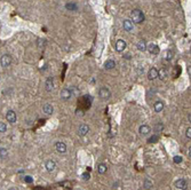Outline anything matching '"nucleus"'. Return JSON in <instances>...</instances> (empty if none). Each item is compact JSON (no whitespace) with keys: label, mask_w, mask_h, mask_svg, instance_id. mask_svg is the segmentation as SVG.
<instances>
[{"label":"nucleus","mask_w":191,"mask_h":190,"mask_svg":"<svg viewBox=\"0 0 191 190\" xmlns=\"http://www.w3.org/2000/svg\"><path fill=\"white\" fill-rule=\"evenodd\" d=\"M143 21H144V14H143V12L140 11V9H134L132 12V22L140 24Z\"/></svg>","instance_id":"1"},{"label":"nucleus","mask_w":191,"mask_h":190,"mask_svg":"<svg viewBox=\"0 0 191 190\" xmlns=\"http://www.w3.org/2000/svg\"><path fill=\"white\" fill-rule=\"evenodd\" d=\"M99 95H100V98L102 100L107 101V100H109L111 98V92H110V89L108 87H101L100 90H99Z\"/></svg>","instance_id":"2"},{"label":"nucleus","mask_w":191,"mask_h":190,"mask_svg":"<svg viewBox=\"0 0 191 190\" xmlns=\"http://www.w3.org/2000/svg\"><path fill=\"white\" fill-rule=\"evenodd\" d=\"M12 61H13L12 56H11L9 54H5V55H3L1 60H0V63H1V66H3V68H8V66L12 64Z\"/></svg>","instance_id":"3"},{"label":"nucleus","mask_w":191,"mask_h":190,"mask_svg":"<svg viewBox=\"0 0 191 190\" xmlns=\"http://www.w3.org/2000/svg\"><path fill=\"white\" fill-rule=\"evenodd\" d=\"M6 119H7L8 123L15 124L16 120H17V116H16L15 111H14V110H8V111L6 112Z\"/></svg>","instance_id":"4"},{"label":"nucleus","mask_w":191,"mask_h":190,"mask_svg":"<svg viewBox=\"0 0 191 190\" xmlns=\"http://www.w3.org/2000/svg\"><path fill=\"white\" fill-rule=\"evenodd\" d=\"M115 47H116V50H117L118 53H123V52L126 49L127 45H126V43H125L123 39H119V40H117V41H116Z\"/></svg>","instance_id":"5"},{"label":"nucleus","mask_w":191,"mask_h":190,"mask_svg":"<svg viewBox=\"0 0 191 190\" xmlns=\"http://www.w3.org/2000/svg\"><path fill=\"white\" fill-rule=\"evenodd\" d=\"M174 184H175L176 189H178V190H185L186 187H188V183H186V181H185L184 179H178V180H176Z\"/></svg>","instance_id":"6"},{"label":"nucleus","mask_w":191,"mask_h":190,"mask_svg":"<svg viewBox=\"0 0 191 190\" xmlns=\"http://www.w3.org/2000/svg\"><path fill=\"white\" fill-rule=\"evenodd\" d=\"M55 149L60 153H65L66 152V144L62 141H58V142L55 143Z\"/></svg>","instance_id":"7"},{"label":"nucleus","mask_w":191,"mask_h":190,"mask_svg":"<svg viewBox=\"0 0 191 190\" xmlns=\"http://www.w3.org/2000/svg\"><path fill=\"white\" fill-rule=\"evenodd\" d=\"M72 96V90L70 88H63L61 90V99L63 100H69Z\"/></svg>","instance_id":"8"},{"label":"nucleus","mask_w":191,"mask_h":190,"mask_svg":"<svg viewBox=\"0 0 191 190\" xmlns=\"http://www.w3.org/2000/svg\"><path fill=\"white\" fill-rule=\"evenodd\" d=\"M88 132H89V126L86 125V124H81V125L79 126V128H78V134H79L80 136L87 135Z\"/></svg>","instance_id":"9"},{"label":"nucleus","mask_w":191,"mask_h":190,"mask_svg":"<svg viewBox=\"0 0 191 190\" xmlns=\"http://www.w3.org/2000/svg\"><path fill=\"white\" fill-rule=\"evenodd\" d=\"M45 167L47 169V172H53L55 168H56V163L53 160V159H48L46 163H45Z\"/></svg>","instance_id":"10"},{"label":"nucleus","mask_w":191,"mask_h":190,"mask_svg":"<svg viewBox=\"0 0 191 190\" xmlns=\"http://www.w3.org/2000/svg\"><path fill=\"white\" fill-rule=\"evenodd\" d=\"M158 78V70L156 68H151L148 72V79L149 80H155Z\"/></svg>","instance_id":"11"},{"label":"nucleus","mask_w":191,"mask_h":190,"mask_svg":"<svg viewBox=\"0 0 191 190\" xmlns=\"http://www.w3.org/2000/svg\"><path fill=\"white\" fill-rule=\"evenodd\" d=\"M147 49H148L151 54H155V55L159 54V52H160V48H159L156 44H150L149 46H147Z\"/></svg>","instance_id":"12"},{"label":"nucleus","mask_w":191,"mask_h":190,"mask_svg":"<svg viewBox=\"0 0 191 190\" xmlns=\"http://www.w3.org/2000/svg\"><path fill=\"white\" fill-rule=\"evenodd\" d=\"M139 132H140L141 135L145 136V135H148V134L151 132V128H150V126H148V125H141L140 128H139Z\"/></svg>","instance_id":"13"},{"label":"nucleus","mask_w":191,"mask_h":190,"mask_svg":"<svg viewBox=\"0 0 191 190\" xmlns=\"http://www.w3.org/2000/svg\"><path fill=\"white\" fill-rule=\"evenodd\" d=\"M123 25H124L125 31H128V32H131V31L134 29V23H133L131 20H125Z\"/></svg>","instance_id":"14"},{"label":"nucleus","mask_w":191,"mask_h":190,"mask_svg":"<svg viewBox=\"0 0 191 190\" xmlns=\"http://www.w3.org/2000/svg\"><path fill=\"white\" fill-rule=\"evenodd\" d=\"M46 90L47 92H52L53 90V88H54V79H53V77H49L47 80H46Z\"/></svg>","instance_id":"15"},{"label":"nucleus","mask_w":191,"mask_h":190,"mask_svg":"<svg viewBox=\"0 0 191 190\" xmlns=\"http://www.w3.org/2000/svg\"><path fill=\"white\" fill-rule=\"evenodd\" d=\"M42 110H44V112H45L46 115H52V114L54 112V108H53V106H52L50 103H46V104L42 107Z\"/></svg>","instance_id":"16"},{"label":"nucleus","mask_w":191,"mask_h":190,"mask_svg":"<svg viewBox=\"0 0 191 190\" xmlns=\"http://www.w3.org/2000/svg\"><path fill=\"white\" fill-rule=\"evenodd\" d=\"M164 102L162 101H157L155 104H153V108H155V111L156 112H161L164 110Z\"/></svg>","instance_id":"17"},{"label":"nucleus","mask_w":191,"mask_h":190,"mask_svg":"<svg viewBox=\"0 0 191 190\" xmlns=\"http://www.w3.org/2000/svg\"><path fill=\"white\" fill-rule=\"evenodd\" d=\"M116 66V62L113 61V60H107V62L104 63V68L107 69V70H111V69H113Z\"/></svg>","instance_id":"18"},{"label":"nucleus","mask_w":191,"mask_h":190,"mask_svg":"<svg viewBox=\"0 0 191 190\" xmlns=\"http://www.w3.org/2000/svg\"><path fill=\"white\" fill-rule=\"evenodd\" d=\"M137 49L140 52H145L147 50V43L144 40H140L137 43Z\"/></svg>","instance_id":"19"},{"label":"nucleus","mask_w":191,"mask_h":190,"mask_svg":"<svg viewBox=\"0 0 191 190\" xmlns=\"http://www.w3.org/2000/svg\"><path fill=\"white\" fill-rule=\"evenodd\" d=\"M107 169H108V166H107L105 164H100V165L97 166V172H99L100 174H104V173L107 172Z\"/></svg>","instance_id":"20"},{"label":"nucleus","mask_w":191,"mask_h":190,"mask_svg":"<svg viewBox=\"0 0 191 190\" xmlns=\"http://www.w3.org/2000/svg\"><path fill=\"white\" fill-rule=\"evenodd\" d=\"M7 155H8V151H7V149L6 148H0V158H6L7 157Z\"/></svg>","instance_id":"21"},{"label":"nucleus","mask_w":191,"mask_h":190,"mask_svg":"<svg viewBox=\"0 0 191 190\" xmlns=\"http://www.w3.org/2000/svg\"><path fill=\"white\" fill-rule=\"evenodd\" d=\"M158 140H159V136L155 134V135H152V136H150L148 139V142L149 143H156V142H158Z\"/></svg>","instance_id":"22"},{"label":"nucleus","mask_w":191,"mask_h":190,"mask_svg":"<svg viewBox=\"0 0 191 190\" xmlns=\"http://www.w3.org/2000/svg\"><path fill=\"white\" fill-rule=\"evenodd\" d=\"M65 7H66V9H70V11H76V9H77V5H76V4H73V3L66 4V5H65Z\"/></svg>","instance_id":"23"},{"label":"nucleus","mask_w":191,"mask_h":190,"mask_svg":"<svg viewBox=\"0 0 191 190\" xmlns=\"http://www.w3.org/2000/svg\"><path fill=\"white\" fill-rule=\"evenodd\" d=\"M152 185H153V184H152V182H151L149 179H145V180H144V187H145V189H151Z\"/></svg>","instance_id":"24"},{"label":"nucleus","mask_w":191,"mask_h":190,"mask_svg":"<svg viewBox=\"0 0 191 190\" xmlns=\"http://www.w3.org/2000/svg\"><path fill=\"white\" fill-rule=\"evenodd\" d=\"M7 131V125L3 122H0V133H5Z\"/></svg>","instance_id":"25"},{"label":"nucleus","mask_w":191,"mask_h":190,"mask_svg":"<svg viewBox=\"0 0 191 190\" xmlns=\"http://www.w3.org/2000/svg\"><path fill=\"white\" fill-rule=\"evenodd\" d=\"M173 161H174L175 164H181V163L183 161V158H182L181 156H174V158H173Z\"/></svg>","instance_id":"26"},{"label":"nucleus","mask_w":191,"mask_h":190,"mask_svg":"<svg viewBox=\"0 0 191 190\" xmlns=\"http://www.w3.org/2000/svg\"><path fill=\"white\" fill-rule=\"evenodd\" d=\"M155 130H156V132H161V131L164 130V125H162L161 123H158V124L155 126Z\"/></svg>","instance_id":"27"},{"label":"nucleus","mask_w":191,"mask_h":190,"mask_svg":"<svg viewBox=\"0 0 191 190\" xmlns=\"http://www.w3.org/2000/svg\"><path fill=\"white\" fill-rule=\"evenodd\" d=\"M81 177H82L84 181H88V180L90 179V174H89L88 172H85V173L81 174Z\"/></svg>","instance_id":"28"},{"label":"nucleus","mask_w":191,"mask_h":190,"mask_svg":"<svg viewBox=\"0 0 191 190\" xmlns=\"http://www.w3.org/2000/svg\"><path fill=\"white\" fill-rule=\"evenodd\" d=\"M158 77H159L160 79H161V78L164 79V78L166 77V70H165V69H162V70H160V72L158 71Z\"/></svg>","instance_id":"29"},{"label":"nucleus","mask_w":191,"mask_h":190,"mask_svg":"<svg viewBox=\"0 0 191 190\" xmlns=\"http://www.w3.org/2000/svg\"><path fill=\"white\" fill-rule=\"evenodd\" d=\"M24 181H25L27 183H32V182H33V177L30 176V175H27V176H24Z\"/></svg>","instance_id":"30"},{"label":"nucleus","mask_w":191,"mask_h":190,"mask_svg":"<svg viewBox=\"0 0 191 190\" xmlns=\"http://www.w3.org/2000/svg\"><path fill=\"white\" fill-rule=\"evenodd\" d=\"M173 55H174L173 52H172V50H168V52H167V55H166V58H167L168 61H170V60L173 58Z\"/></svg>","instance_id":"31"},{"label":"nucleus","mask_w":191,"mask_h":190,"mask_svg":"<svg viewBox=\"0 0 191 190\" xmlns=\"http://www.w3.org/2000/svg\"><path fill=\"white\" fill-rule=\"evenodd\" d=\"M185 136H186L189 140L191 139V128H190V127H189V128L185 131Z\"/></svg>","instance_id":"32"},{"label":"nucleus","mask_w":191,"mask_h":190,"mask_svg":"<svg viewBox=\"0 0 191 190\" xmlns=\"http://www.w3.org/2000/svg\"><path fill=\"white\" fill-rule=\"evenodd\" d=\"M8 190H14V189H13V188H11V189H8Z\"/></svg>","instance_id":"33"}]
</instances>
